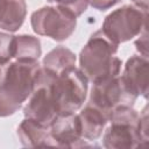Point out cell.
<instances>
[{"instance_id": "cell-1", "label": "cell", "mask_w": 149, "mask_h": 149, "mask_svg": "<svg viewBox=\"0 0 149 149\" xmlns=\"http://www.w3.org/2000/svg\"><path fill=\"white\" fill-rule=\"evenodd\" d=\"M118 48L101 29L91 35L79 55V70L88 81L94 84L119 76L122 62L116 56Z\"/></svg>"}, {"instance_id": "cell-2", "label": "cell", "mask_w": 149, "mask_h": 149, "mask_svg": "<svg viewBox=\"0 0 149 149\" xmlns=\"http://www.w3.org/2000/svg\"><path fill=\"white\" fill-rule=\"evenodd\" d=\"M40 68L38 61L9 62L0 84V118L13 115L29 98Z\"/></svg>"}, {"instance_id": "cell-3", "label": "cell", "mask_w": 149, "mask_h": 149, "mask_svg": "<svg viewBox=\"0 0 149 149\" xmlns=\"http://www.w3.org/2000/svg\"><path fill=\"white\" fill-rule=\"evenodd\" d=\"M111 125L104 133L102 146L107 149H132L142 147L140 135V114L129 106L114 109L111 113Z\"/></svg>"}, {"instance_id": "cell-4", "label": "cell", "mask_w": 149, "mask_h": 149, "mask_svg": "<svg viewBox=\"0 0 149 149\" xmlns=\"http://www.w3.org/2000/svg\"><path fill=\"white\" fill-rule=\"evenodd\" d=\"M88 80L76 66L55 77L52 94L58 115L72 114L81 108L87 95Z\"/></svg>"}, {"instance_id": "cell-5", "label": "cell", "mask_w": 149, "mask_h": 149, "mask_svg": "<svg viewBox=\"0 0 149 149\" xmlns=\"http://www.w3.org/2000/svg\"><path fill=\"white\" fill-rule=\"evenodd\" d=\"M55 77V73L41 66L35 79L33 92L23 107L24 118L31 119L45 127H50L58 116L52 94V81Z\"/></svg>"}, {"instance_id": "cell-6", "label": "cell", "mask_w": 149, "mask_h": 149, "mask_svg": "<svg viewBox=\"0 0 149 149\" xmlns=\"http://www.w3.org/2000/svg\"><path fill=\"white\" fill-rule=\"evenodd\" d=\"M147 13L135 5H125L105 17L101 30L118 44L127 42L147 27Z\"/></svg>"}, {"instance_id": "cell-7", "label": "cell", "mask_w": 149, "mask_h": 149, "mask_svg": "<svg viewBox=\"0 0 149 149\" xmlns=\"http://www.w3.org/2000/svg\"><path fill=\"white\" fill-rule=\"evenodd\" d=\"M30 24L37 35L62 42L76 30L77 17L59 6H45L31 14Z\"/></svg>"}, {"instance_id": "cell-8", "label": "cell", "mask_w": 149, "mask_h": 149, "mask_svg": "<svg viewBox=\"0 0 149 149\" xmlns=\"http://www.w3.org/2000/svg\"><path fill=\"white\" fill-rule=\"evenodd\" d=\"M136 98L137 97L127 88L121 77L115 76L94 83L91 88L88 102L102 109L111 116V113L119 107H133Z\"/></svg>"}, {"instance_id": "cell-9", "label": "cell", "mask_w": 149, "mask_h": 149, "mask_svg": "<svg viewBox=\"0 0 149 149\" xmlns=\"http://www.w3.org/2000/svg\"><path fill=\"white\" fill-rule=\"evenodd\" d=\"M50 134L56 147L79 148L88 146L86 140L81 137L79 120L74 113L58 115L50 126Z\"/></svg>"}, {"instance_id": "cell-10", "label": "cell", "mask_w": 149, "mask_h": 149, "mask_svg": "<svg viewBox=\"0 0 149 149\" xmlns=\"http://www.w3.org/2000/svg\"><path fill=\"white\" fill-rule=\"evenodd\" d=\"M149 62L144 56H132L128 58L123 73L120 76L127 88L136 97L148 98Z\"/></svg>"}, {"instance_id": "cell-11", "label": "cell", "mask_w": 149, "mask_h": 149, "mask_svg": "<svg viewBox=\"0 0 149 149\" xmlns=\"http://www.w3.org/2000/svg\"><path fill=\"white\" fill-rule=\"evenodd\" d=\"M77 116L80 125L81 137L86 141L99 139L109 121V114L90 102L86 104Z\"/></svg>"}, {"instance_id": "cell-12", "label": "cell", "mask_w": 149, "mask_h": 149, "mask_svg": "<svg viewBox=\"0 0 149 149\" xmlns=\"http://www.w3.org/2000/svg\"><path fill=\"white\" fill-rule=\"evenodd\" d=\"M17 136L24 147H56L50 134V127H45L28 118L17 127Z\"/></svg>"}, {"instance_id": "cell-13", "label": "cell", "mask_w": 149, "mask_h": 149, "mask_svg": "<svg viewBox=\"0 0 149 149\" xmlns=\"http://www.w3.org/2000/svg\"><path fill=\"white\" fill-rule=\"evenodd\" d=\"M26 15V0H0V29L9 33L19 30Z\"/></svg>"}, {"instance_id": "cell-14", "label": "cell", "mask_w": 149, "mask_h": 149, "mask_svg": "<svg viewBox=\"0 0 149 149\" xmlns=\"http://www.w3.org/2000/svg\"><path fill=\"white\" fill-rule=\"evenodd\" d=\"M76 65V55L65 47H56L50 50L43 58L42 68L55 73L56 76Z\"/></svg>"}, {"instance_id": "cell-15", "label": "cell", "mask_w": 149, "mask_h": 149, "mask_svg": "<svg viewBox=\"0 0 149 149\" xmlns=\"http://www.w3.org/2000/svg\"><path fill=\"white\" fill-rule=\"evenodd\" d=\"M42 55L41 42L37 37L31 35H17L14 36L13 44V58L16 61L35 62Z\"/></svg>"}, {"instance_id": "cell-16", "label": "cell", "mask_w": 149, "mask_h": 149, "mask_svg": "<svg viewBox=\"0 0 149 149\" xmlns=\"http://www.w3.org/2000/svg\"><path fill=\"white\" fill-rule=\"evenodd\" d=\"M57 6L69 10L76 17L80 16L88 7V0H52Z\"/></svg>"}, {"instance_id": "cell-17", "label": "cell", "mask_w": 149, "mask_h": 149, "mask_svg": "<svg viewBox=\"0 0 149 149\" xmlns=\"http://www.w3.org/2000/svg\"><path fill=\"white\" fill-rule=\"evenodd\" d=\"M13 44H14V36L0 31V61L2 62H10L13 58Z\"/></svg>"}, {"instance_id": "cell-18", "label": "cell", "mask_w": 149, "mask_h": 149, "mask_svg": "<svg viewBox=\"0 0 149 149\" xmlns=\"http://www.w3.org/2000/svg\"><path fill=\"white\" fill-rule=\"evenodd\" d=\"M148 106H144L142 113L140 114V135L143 142V146L148 143Z\"/></svg>"}, {"instance_id": "cell-19", "label": "cell", "mask_w": 149, "mask_h": 149, "mask_svg": "<svg viewBox=\"0 0 149 149\" xmlns=\"http://www.w3.org/2000/svg\"><path fill=\"white\" fill-rule=\"evenodd\" d=\"M135 47L136 50L140 52L141 56L148 57V33H147V27L141 31L139 35V38L135 41Z\"/></svg>"}, {"instance_id": "cell-20", "label": "cell", "mask_w": 149, "mask_h": 149, "mask_svg": "<svg viewBox=\"0 0 149 149\" xmlns=\"http://www.w3.org/2000/svg\"><path fill=\"white\" fill-rule=\"evenodd\" d=\"M119 2L120 0H88V5L98 10H106Z\"/></svg>"}, {"instance_id": "cell-21", "label": "cell", "mask_w": 149, "mask_h": 149, "mask_svg": "<svg viewBox=\"0 0 149 149\" xmlns=\"http://www.w3.org/2000/svg\"><path fill=\"white\" fill-rule=\"evenodd\" d=\"M8 64H9V62H2V61H0V84L3 80V78H5V74H6Z\"/></svg>"}, {"instance_id": "cell-22", "label": "cell", "mask_w": 149, "mask_h": 149, "mask_svg": "<svg viewBox=\"0 0 149 149\" xmlns=\"http://www.w3.org/2000/svg\"><path fill=\"white\" fill-rule=\"evenodd\" d=\"M133 3L144 10H148V0H132Z\"/></svg>"}, {"instance_id": "cell-23", "label": "cell", "mask_w": 149, "mask_h": 149, "mask_svg": "<svg viewBox=\"0 0 149 149\" xmlns=\"http://www.w3.org/2000/svg\"><path fill=\"white\" fill-rule=\"evenodd\" d=\"M48 1H49V2H52V0H48Z\"/></svg>"}]
</instances>
